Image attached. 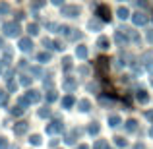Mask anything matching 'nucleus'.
I'll return each instance as SVG.
<instances>
[{
	"label": "nucleus",
	"mask_w": 153,
	"mask_h": 149,
	"mask_svg": "<svg viewBox=\"0 0 153 149\" xmlns=\"http://www.w3.org/2000/svg\"><path fill=\"white\" fill-rule=\"evenodd\" d=\"M64 130V124L60 120H52L51 124H47V134L49 136H54V134H60Z\"/></svg>",
	"instance_id": "1"
},
{
	"label": "nucleus",
	"mask_w": 153,
	"mask_h": 149,
	"mask_svg": "<svg viewBox=\"0 0 153 149\" xmlns=\"http://www.w3.org/2000/svg\"><path fill=\"white\" fill-rule=\"evenodd\" d=\"M4 33L8 35V37H16V35L19 33V25L16 21H8V23H4Z\"/></svg>",
	"instance_id": "2"
},
{
	"label": "nucleus",
	"mask_w": 153,
	"mask_h": 149,
	"mask_svg": "<svg viewBox=\"0 0 153 149\" xmlns=\"http://www.w3.org/2000/svg\"><path fill=\"white\" fill-rule=\"evenodd\" d=\"M76 87H78V82H76L74 78H66V79L62 82V89H64V91H68V93H72Z\"/></svg>",
	"instance_id": "3"
},
{
	"label": "nucleus",
	"mask_w": 153,
	"mask_h": 149,
	"mask_svg": "<svg viewBox=\"0 0 153 149\" xmlns=\"http://www.w3.org/2000/svg\"><path fill=\"white\" fill-rule=\"evenodd\" d=\"M107 70H108V58L101 56V58L97 60V72H99L101 76H107Z\"/></svg>",
	"instance_id": "4"
},
{
	"label": "nucleus",
	"mask_w": 153,
	"mask_h": 149,
	"mask_svg": "<svg viewBox=\"0 0 153 149\" xmlns=\"http://www.w3.org/2000/svg\"><path fill=\"white\" fill-rule=\"evenodd\" d=\"M25 99L29 101V105H31V103H39V101H41V93H39L37 89H29V91L25 93Z\"/></svg>",
	"instance_id": "5"
},
{
	"label": "nucleus",
	"mask_w": 153,
	"mask_h": 149,
	"mask_svg": "<svg viewBox=\"0 0 153 149\" xmlns=\"http://www.w3.org/2000/svg\"><path fill=\"white\" fill-rule=\"evenodd\" d=\"M79 14V8L78 6H64L62 8V16H68V18H76Z\"/></svg>",
	"instance_id": "6"
},
{
	"label": "nucleus",
	"mask_w": 153,
	"mask_h": 149,
	"mask_svg": "<svg viewBox=\"0 0 153 149\" xmlns=\"http://www.w3.org/2000/svg\"><path fill=\"white\" fill-rule=\"evenodd\" d=\"M97 16L103 19V21H108V19H111V10H108L107 6H99L97 8Z\"/></svg>",
	"instance_id": "7"
},
{
	"label": "nucleus",
	"mask_w": 153,
	"mask_h": 149,
	"mask_svg": "<svg viewBox=\"0 0 153 149\" xmlns=\"http://www.w3.org/2000/svg\"><path fill=\"white\" fill-rule=\"evenodd\" d=\"M27 128H29V124H27V122H18L14 126V134L16 136H23L27 132Z\"/></svg>",
	"instance_id": "8"
},
{
	"label": "nucleus",
	"mask_w": 153,
	"mask_h": 149,
	"mask_svg": "<svg viewBox=\"0 0 153 149\" xmlns=\"http://www.w3.org/2000/svg\"><path fill=\"white\" fill-rule=\"evenodd\" d=\"M134 23H136V25H146V23H147V16L142 14V12L134 14Z\"/></svg>",
	"instance_id": "9"
},
{
	"label": "nucleus",
	"mask_w": 153,
	"mask_h": 149,
	"mask_svg": "<svg viewBox=\"0 0 153 149\" xmlns=\"http://www.w3.org/2000/svg\"><path fill=\"white\" fill-rule=\"evenodd\" d=\"M136 99L143 105V103H147V101H149V95H147L146 89H138V91H136Z\"/></svg>",
	"instance_id": "10"
},
{
	"label": "nucleus",
	"mask_w": 153,
	"mask_h": 149,
	"mask_svg": "<svg viewBox=\"0 0 153 149\" xmlns=\"http://www.w3.org/2000/svg\"><path fill=\"white\" fill-rule=\"evenodd\" d=\"M31 47H33V43H31L29 37L19 39V49H22V50H31Z\"/></svg>",
	"instance_id": "11"
},
{
	"label": "nucleus",
	"mask_w": 153,
	"mask_h": 149,
	"mask_svg": "<svg viewBox=\"0 0 153 149\" xmlns=\"http://www.w3.org/2000/svg\"><path fill=\"white\" fill-rule=\"evenodd\" d=\"M120 124H122V120H120L118 114H111L108 116V126L111 128H116V126H120Z\"/></svg>",
	"instance_id": "12"
},
{
	"label": "nucleus",
	"mask_w": 153,
	"mask_h": 149,
	"mask_svg": "<svg viewBox=\"0 0 153 149\" xmlns=\"http://www.w3.org/2000/svg\"><path fill=\"white\" fill-rule=\"evenodd\" d=\"M74 105H76V99L72 97V95H66V97L62 99V107H64V108H72Z\"/></svg>",
	"instance_id": "13"
},
{
	"label": "nucleus",
	"mask_w": 153,
	"mask_h": 149,
	"mask_svg": "<svg viewBox=\"0 0 153 149\" xmlns=\"http://www.w3.org/2000/svg\"><path fill=\"white\" fill-rule=\"evenodd\" d=\"M78 108H79V110H82V112H87V110H89V108H91V103H89V101H87V99H82V101H79V103H78Z\"/></svg>",
	"instance_id": "14"
},
{
	"label": "nucleus",
	"mask_w": 153,
	"mask_h": 149,
	"mask_svg": "<svg viewBox=\"0 0 153 149\" xmlns=\"http://www.w3.org/2000/svg\"><path fill=\"white\" fill-rule=\"evenodd\" d=\"M76 56H78V58H87V47L79 45L78 49H76Z\"/></svg>",
	"instance_id": "15"
},
{
	"label": "nucleus",
	"mask_w": 153,
	"mask_h": 149,
	"mask_svg": "<svg viewBox=\"0 0 153 149\" xmlns=\"http://www.w3.org/2000/svg\"><path fill=\"white\" fill-rule=\"evenodd\" d=\"M99 130H101V128H99V124H97V122H91V124H89V128H87V132H89L91 136H97V134H99Z\"/></svg>",
	"instance_id": "16"
},
{
	"label": "nucleus",
	"mask_w": 153,
	"mask_h": 149,
	"mask_svg": "<svg viewBox=\"0 0 153 149\" xmlns=\"http://www.w3.org/2000/svg\"><path fill=\"white\" fill-rule=\"evenodd\" d=\"M37 60H39V62H49V60H51V52H39Z\"/></svg>",
	"instance_id": "17"
},
{
	"label": "nucleus",
	"mask_w": 153,
	"mask_h": 149,
	"mask_svg": "<svg viewBox=\"0 0 153 149\" xmlns=\"http://www.w3.org/2000/svg\"><path fill=\"white\" fill-rule=\"evenodd\" d=\"M136 128H138V122L130 118V120L126 122V130H128V132H136Z\"/></svg>",
	"instance_id": "18"
},
{
	"label": "nucleus",
	"mask_w": 153,
	"mask_h": 149,
	"mask_svg": "<svg viewBox=\"0 0 153 149\" xmlns=\"http://www.w3.org/2000/svg\"><path fill=\"white\" fill-rule=\"evenodd\" d=\"M6 105H8V93L0 89V107H6Z\"/></svg>",
	"instance_id": "19"
},
{
	"label": "nucleus",
	"mask_w": 153,
	"mask_h": 149,
	"mask_svg": "<svg viewBox=\"0 0 153 149\" xmlns=\"http://www.w3.org/2000/svg\"><path fill=\"white\" fill-rule=\"evenodd\" d=\"M97 45H99V49H108V39L107 37H99Z\"/></svg>",
	"instance_id": "20"
},
{
	"label": "nucleus",
	"mask_w": 153,
	"mask_h": 149,
	"mask_svg": "<svg viewBox=\"0 0 153 149\" xmlns=\"http://www.w3.org/2000/svg\"><path fill=\"white\" fill-rule=\"evenodd\" d=\"M99 101H101L103 107H112V99L111 97H105V95H101V99H99Z\"/></svg>",
	"instance_id": "21"
},
{
	"label": "nucleus",
	"mask_w": 153,
	"mask_h": 149,
	"mask_svg": "<svg viewBox=\"0 0 153 149\" xmlns=\"http://www.w3.org/2000/svg\"><path fill=\"white\" fill-rule=\"evenodd\" d=\"M114 143L118 147H126L128 145V139H124V138H120V136H118V138H114Z\"/></svg>",
	"instance_id": "22"
},
{
	"label": "nucleus",
	"mask_w": 153,
	"mask_h": 149,
	"mask_svg": "<svg viewBox=\"0 0 153 149\" xmlns=\"http://www.w3.org/2000/svg\"><path fill=\"white\" fill-rule=\"evenodd\" d=\"M23 110H25V108L18 105V107H14V108H12V114H14V116H22V114H23Z\"/></svg>",
	"instance_id": "23"
},
{
	"label": "nucleus",
	"mask_w": 153,
	"mask_h": 149,
	"mask_svg": "<svg viewBox=\"0 0 153 149\" xmlns=\"http://www.w3.org/2000/svg\"><path fill=\"white\" fill-rule=\"evenodd\" d=\"M62 68H64V70H70V68H72V58H68V56H66V58H64L62 60Z\"/></svg>",
	"instance_id": "24"
},
{
	"label": "nucleus",
	"mask_w": 153,
	"mask_h": 149,
	"mask_svg": "<svg viewBox=\"0 0 153 149\" xmlns=\"http://www.w3.org/2000/svg\"><path fill=\"white\" fill-rule=\"evenodd\" d=\"M16 89H18V83H16L14 79H8V91H10V93H14Z\"/></svg>",
	"instance_id": "25"
},
{
	"label": "nucleus",
	"mask_w": 153,
	"mask_h": 149,
	"mask_svg": "<svg viewBox=\"0 0 153 149\" xmlns=\"http://www.w3.org/2000/svg\"><path fill=\"white\" fill-rule=\"evenodd\" d=\"M29 142L33 143V145H41V136L33 134V136H31V138H29Z\"/></svg>",
	"instance_id": "26"
},
{
	"label": "nucleus",
	"mask_w": 153,
	"mask_h": 149,
	"mask_svg": "<svg viewBox=\"0 0 153 149\" xmlns=\"http://www.w3.org/2000/svg\"><path fill=\"white\" fill-rule=\"evenodd\" d=\"M118 16H120L122 19H126L128 16H130V12H128V8H118Z\"/></svg>",
	"instance_id": "27"
},
{
	"label": "nucleus",
	"mask_w": 153,
	"mask_h": 149,
	"mask_svg": "<svg viewBox=\"0 0 153 149\" xmlns=\"http://www.w3.org/2000/svg\"><path fill=\"white\" fill-rule=\"evenodd\" d=\"M39 116H41V118H47V116H51V108H49V107L41 108V110H39Z\"/></svg>",
	"instance_id": "28"
},
{
	"label": "nucleus",
	"mask_w": 153,
	"mask_h": 149,
	"mask_svg": "<svg viewBox=\"0 0 153 149\" xmlns=\"http://www.w3.org/2000/svg\"><path fill=\"white\" fill-rule=\"evenodd\" d=\"M107 147L108 145H107V142H105V139H99V142L93 145V149H107Z\"/></svg>",
	"instance_id": "29"
},
{
	"label": "nucleus",
	"mask_w": 153,
	"mask_h": 149,
	"mask_svg": "<svg viewBox=\"0 0 153 149\" xmlns=\"http://www.w3.org/2000/svg\"><path fill=\"white\" fill-rule=\"evenodd\" d=\"M56 97H58V95H56V91H49V93H47V101H49V103H52V101H56Z\"/></svg>",
	"instance_id": "30"
},
{
	"label": "nucleus",
	"mask_w": 153,
	"mask_h": 149,
	"mask_svg": "<svg viewBox=\"0 0 153 149\" xmlns=\"http://www.w3.org/2000/svg\"><path fill=\"white\" fill-rule=\"evenodd\" d=\"M18 105H19V107H23V108H25L27 105H29V101H27L25 97H19V99H18Z\"/></svg>",
	"instance_id": "31"
},
{
	"label": "nucleus",
	"mask_w": 153,
	"mask_h": 149,
	"mask_svg": "<svg viewBox=\"0 0 153 149\" xmlns=\"http://www.w3.org/2000/svg\"><path fill=\"white\" fill-rule=\"evenodd\" d=\"M27 31H29L31 35H37V33H39V29H37V25H35V23H33V25H29V27H27Z\"/></svg>",
	"instance_id": "32"
},
{
	"label": "nucleus",
	"mask_w": 153,
	"mask_h": 149,
	"mask_svg": "<svg viewBox=\"0 0 153 149\" xmlns=\"http://www.w3.org/2000/svg\"><path fill=\"white\" fill-rule=\"evenodd\" d=\"M31 74H33V76H41L43 70H41V68H37V66H33V68H31Z\"/></svg>",
	"instance_id": "33"
},
{
	"label": "nucleus",
	"mask_w": 153,
	"mask_h": 149,
	"mask_svg": "<svg viewBox=\"0 0 153 149\" xmlns=\"http://www.w3.org/2000/svg\"><path fill=\"white\" fill-rule=\"evenodd\" d=\"M19 82H22V85H29V83H31V78H27V76H22V79H19Z\"/></svg>",
	"instance_id": "34"
},
{
	"label": "nucleus",
	"mask_w": 153,
	"mask_h": 149,
	"mask_svg": "<svg viewBox=\"0 0 153 149\" xmlns=\"http://www.w3.org/2000/svg\"><path fill=\"white\" fill-rule=\"evenodd\" d=\"M0 149H8V139L6 138H0Z\"/></svg>",
	"instance_id": "35"
},
{
	"label": "nucleus",
	"mask_w": 153,
	"mask_h": 149,
	"mask_svg": "<svg viewBox=\"0 0 153 149\" xmlns=\"http://www.w3.org/2000/svg\"><path fill=\"white\" fill-rule=\"evenodd\" d=\"M116 41H118V43H124V41H126V37H124L120 31H116Z\"/></svg>",
	"instance_id": "36"
},
{
	"label": "nucleus",
	"mask_w": 153,
	"mask_h": 149,
	"mask_svg": "<svg viewBox=\"0 0 153 149\" xmlns=\"http://www.w3.org/2000/svg\"><path fill=\"white\" fill-rule=\"evenodd\" d=\"M89 27H91V29H99V27H101V23H99V21H93V19H91V21H89Z\"/></svg>",
	"instance_id": "37"
},
{
	"label": "nucleus",
	"mask_w": 153,
	"mask_h": 149,
	"mask_svg": "<svg viewBox=\"0 0 153 149\" xmlns=\"http://www.w3.org/2000/svg\"><path fill=\"white\" fill-rule=\"evenodd\" d=\"M87 91H99V85L97 83H89V85H87Z\"/></svg>",
	"instance_id": "38"
},
{
	"label": "nucleus",
	"mask_w": 153,
	"mask_h": 149,
	"mask_svg": "<svg viewBox=\"0 0 153 149\" xmlns=\"http://www.w3.org/2000/svg\"><path fill=\"white\" fill-rule=\"evenodd\" d=\"M146 118L153 124V110H146Z\"/></svg>",
	"instance_id": "39"
},
{
	"label": "nucleus",
	"mask_w": 153,
	"mask_h": 149,
	"mask_svg": "<svg viewBox=\"0 0 153 149\" xmlns=\"http://www.w3.org/2000/svg\"><path fill=\"white\" fill-rule=\"evenodd\" d=\"M8 10H10V6H8V4H0V12H2V14H6Z\"/></svg>",
	"instance_id": "40"
},
{
	"label": "nucleus",
	"mask_w": 153,
	"mask_h": 149,
	"mask_svg": "<svg viewBox=\"0 0 153 149\" xmlns=\"http://www.w3.org/2000/svg\"><path fill=\"white\" fill-rule=\"evenodd\" d=\"M43 85H45V87H49V89H51V87H52V79H45V82H43Z\"/></svg>",
	"instance_id": "41"
},
{
	"label": "nucleus",
	"mask_w": 153,
	"mask_h": 149,
	"mask_svg": "<svg viewBox=\"0 0 153 149\" xmlns=\"http://www.w3.org/2000/svg\"><path fill=\"white\" fill-rule=\"evenodd\" d=\"M147 41H149L151 45H153V31H149V33H147Z\"/></svg>",
	"instance_id": "42"
},
{
	"label": "nucleus",
	"mask_w": 153,
	"mask_h": 149,
	"mask_svg": "<svg viewBox=\"0 0 153 149\" xmlns=\"http://www.w3.org/2000/svg\"><path fill=\"white\" fill-rule=\"evenodd\" d=\"M43 43H45V47H52V41H49V39H45Z\"/></svg>",
	"instance_id": "43"
},
{
	"label": "nucleus",
	"mask_w": 153,
	"mask_h": 149,
	"mask_svg": "<svg viewBox=\"0 0 153 149\" xmlns=\"http://www.w3.org/2000/svg\"><path fill=\"white\" fill-rule=\"evenodd\" d=\"M134 149H146V147H143V145H142V143H138V145H136Z\"/></svg>",
	"instance_id": "44"
},
{
	"label": "nucleus",
	"mask_w": 153,
	"mask_h": 149,
	"mask_svg": "<svg viewBox=\"0 0 153 149\" xmlns=\"http://www.w3.org/2000/svg\"><path fill=\"white\" fill-rule=\"evenodd\" d=\"M52 4H62V0H52Z\"/></svg>",
	"instance_id": "45"
},
{
	"label": "nucleus",
	"mask_w": 153,
	"mask_h": 149,
	"mask_svg": "<svg viewBox=\"0 0 153 149\" xmlns=\"http://www.w3.org/2000/svg\"><path fill=\"white\" fill-rule=\"evenodd\" d=\"M78 149H89V147H87V145H79Z\"/></svg>",
	"instance_id": "46"
},
{
	"label": "nucleus",
	"mask_w": 153,
	"mask_h": 149,
	"mask_svg": "<svg viewBox=\"0 0 153 149\" xmlns=\"http://www.w3.org/2000/svg\"><path fill=\"white\" fill-rule=\"evenodd\" d=\"M149 136H151V138H153V128H151V130H149Z\"/></svg>",
	"instance_id": "47"
},
{
	"label": "nucleus",
	"mask_w": 153,
	"mask_h": 149,
	"mask_svg": "<svg viewBox=\"0 0 153 149\" xmlns=\"http://www.w3.org/2000/svg\"><path fill=\"white\" fill-rule=\"evenodd\" d=\"M2 68H4V66H2V62H0V72H2Z\"/></svg>",
	"instance_id": "48"
},
{
	"label": "nucleus",
	"mask_w": 153,
	"mask_h": 149,
	"mask_svg": "<svg viewBox=\"0 0 153 149\" xmlns=\"http://www.w3.org/2000/svg\"><path fill=\"white\" fill-rule=\"evenodd\" d=\"M0 47H2V39H0Z\"/></svg>",
	"instance_id": "49"
},
{
	"label": "nucleus",
	"mask_w": 153,
	"mask_h": 149,
	"mask_svg": "<svg viewBox=\"0 0 153 149\" xmlns=\"http://www.w3.org/2000/svg\"><path fill=\"white\" fill-rule=\"evenodd\" d=\"M151 85H153V78H151Z\"/></svg>",
	"instance_id": "50"
},
{
	"label": "nucleus",
	"mask_w": 153,
	"mask_h": 149,
	"mask_svg": "<svg viewBox=\"0 0 153 149\" xmlns=\"http://www.w3.org/2000/svg\"><path fill=\"white\" fill-rule=\"evenodd\" d=\"M12 149H18V147H12Z\"/></svg>",
	"instance_id": "51"
},
{
	"label": "nucleus",
	"mask_w": 153,
	"mask_h": 149,
	"mask_svg": "<svg viewBox=\"0 0 153 149\" xmlns=\"http://www.w3.org/2000/svg\"><path fill=\"white\" fill-rule=\"evenodd\" d=\"M107 149H111V147H107Z\"/></svg>",
	"instance_id": "52"
}]
</instances>
